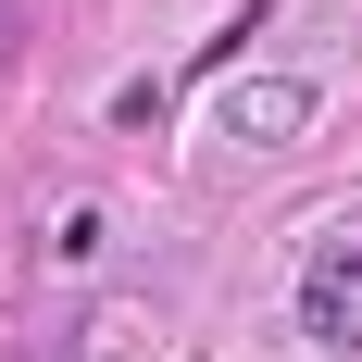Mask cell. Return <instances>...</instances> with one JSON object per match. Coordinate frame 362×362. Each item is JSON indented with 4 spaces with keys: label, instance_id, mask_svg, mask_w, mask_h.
Segmentation results:
<instances>
[{
    "label": "cell",
    "instance_id": "cell-1",
    "mask_svg": "<svg viewBox=\"0 0 362 362\" xmlns=\"http://www.w3.org/2000/svg\"><path fill=\"white\" fill-rule=\"evenodd\" d=\"M213 138H225V150H288V138H313V75H300V63H262V75H238V88H213Z\"/></svg>",
    "mask_w": 362,
    "mask_h": 362
},
{
    "label": "cell",
    "instance_id": "cell-2",
    "mask_svg": "<svg viewBox=\"0 0 362 362\" xmlns=\"http://www.w3.org/2000/svg\"><path fill=\"white\" fill-rule=\"evenodd\" d=\"M300 337H313V350H362V250H313L300 262Z\"/></svg>",
    "mask_w": 362,
    "mask_h": 362
}]
</instances>
